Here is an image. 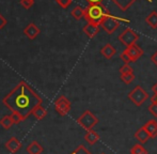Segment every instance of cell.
<instances>
[{
	"label": "cell",
	"instance_id": "d6a6232c",
	"mask_svg": "<svg viewBox=\"0 0 157 154\" xmlns=\"http://www.w3.org/2000/svg\"><path fill=\"white\" fill-rule=\"evenodd\" d=\"M151 101H152V103H157V94H154V95L152 96Z\"/></svg>",
	"mask_w": 157,
	"mask_h": 154
},
{
	"label": "cell",
	"instance_id": "1f68e13d",
	"mask_svg": "<svg viewBox=\"0 0 157 154\" xmlns=\"http://www.w3.org/2000/svg\"><path fill=\"white\" fill-rule=\"evenodd\" d=\"M152 91H153L154 94H157V83L152 86Z\"/></svg>",
	"mask_w": 157,
	"mask_h": 154
},
{
	"label": "cell",
	"instance_id": "7a4b0ae2",
	"mask_svg": "<svg viewBox=\"0 0 157 154\" xmlns=\"http://www.w3.org/2000/svg\"><path fill=\"white\" fill-rule=\"evenodd\" d=\"M106 10L101 4H89L85 9V18L88 23L97 24L101 26V21L106 15Z\"/></svg>",
	"mask_w": 157,
	"mask_h": 154
},
{
	"label": "cell",
	"instance_id": "7402d4cb",
	"mask_svg": "<svg viewBox=\"0 0 157 154\" xmlns=\"http://www.w3.org/2000/svg\"><path fill=\"white\" fill-rule=\"evenodd\" d=\"M130 154H149L147 150H145L143 148V146H141L140 144H135L132 149H130Z\"/></svg>",
	"mask_w": 157,
	"mask_h": 154
},
{
	"label": "cell",
	"instance_id": "836d02e7",
	"mask_svg": "<svg viewBox=\"0 0 157 154\" xmlns=\"http://www.w3.org/2000/svg\"><path fill=\"white\" fill-rule=\"evenodd\" d=\"M101 154H105V153H101Z\"/></svg>",
	"mask_w": 157,
	"mask_h": 154
},
{
	"label": "cell",
	"instance_id": "52a82bcc",
	"mask_svg": "<svg viewBox=\"0 0 157 154\" xmlns=\"http://www.w3.org/2000/svg\"><path fill=\"white\" fill-rule=\"evenodd\" d=\"M138 40H139V34L136 31H134L132 29H130V28H126L124 31L119 36V41L122 44H124L126 47L136 44Z\"/></svg>",
	"mask_w": 157,
	"mask_h": 154
},
{
	"label": "cell",
	"instance_id": "ac0fdd59",
	"mask_svg": "<svg viewBox=\"0 0 157 154\" xmlns=\"http://www.w3.org/2000/svg\"><path fill=\"white\" fill-rule=\"evenodd\" d=\"M114 3L118 6V8L122 11H126L127 9H129L137 0H112Z\"/></svg>",
	"mask_w": 157,
	"mask_h": 154
},
{
	"label": "cell",
	"instance_id": "4316f807",
	"mask_svg": "<svg viewBox=\"0 0 157 154\" xmlns=\"http://www.w3.org/2000/svg\"><path fill=\"white\" fill-rule=\"evenodd\" d=\"M72 2H73V0H58L57 3H58L62 9H66L70 6V4L72 3Z\"/></svg>",
	"mask_w": 157,
	"mask_h": 154
},
{
	"label": "cell",
	"instance_id": "ffe728a7",
	"mask_svg": "<svg viewBox=\"0 0 157 154\" xmlns=\"http://www.w3.org/2000/svg\"><path fill=\"white\" fill-rule=\"evenodd\" d=\"M32 115L34 116L35 119H37V120H43V119L47 116V110H46L43 105H40V106H37L36 108L33 110Z\"/></svg>",
	"mask_w": 157,
	"mask_h": 154
},
{
	"label": "cell",
	"instance_id": "f1b7e54d",
	"mask_svg": "<svg viewBox=\"0 0 157 154\" xmlns=\"http://www.w3.org/2000/svg\"><path fill=\"white\" fill-rule=\"evenodd\" d=\"M6 25V18H4V17L2 16L1 14H0V30H1L2 28H3Z\"/></svg>",
	"mask_w": 157,
	"mask_h": 154
},
{
	"label": "cell",
	"instance_id": "44dd1931",
	"mask_svg": "<svg viewBox=\"0 0 157 154\" xmlns=\"http://www.w3.org/2000/svg\"><path fill=\"white\" fill-rule=\"evenodd\" d=\"M71 14H72V16L74 17L76 21H79V19H81L82 17H85V9L81 8L80 6H77L72 10Z\"/></svg>",
	"mask_w": 157,
	"mask_h": 154
},
{
	"label": "cell",
	"instance_id": "7c38bea8",
	"mask_svg": "<svg viewBox=\"0 0 157 154\" xmlns=\"http://www.w3.org/2000/svg\"><path fill=\"white\" fill-rule=\"evenodd\" d=\"M150 138H151V136H150V134L147 132V129H144V126L140 127V129L135 133V139L138 140L140 144H145Z\"/></svg>",
	"mask_w": 157,
	"mask_h": 154
},
{
	"label": "cell",
	"instance_id": "4fadbf2b",
	"mask_svg": "<svg viewBox=\"0 0 157 154\" xmlns=\"http://www.w3.org/2000/svg\"><path fill=\"white\" fill-rule=\"evenodd\" d=\"M24 33H25L30 40H34L40 34V29L32 23V24H29V25L24 29Z\"/></svg>",
	"mask_w": 157,
	"mask_h": 154
},
{
	"label": "cell",
	"instance_id": "83f0119b",
	"mask_svg": "<svg viewBox=\"0 0 157 154\" xmlns=\"http://www.w3.org/2000/svg\"><path fill=\"white\" fill-rule=\"evenodd\" d=\"M34 3V0H21V4L24 6L25 9H30Z\"/></svg>",
	"mask_w": 157,
	"mask_h": 154
},
{
	"label": "cell",
	"instance_id": "6da1fadb",
	"mask_svg": "<svg viewBox=\"0 0 157 154\" xmlns=\"http://www.w3.org/2000/svg\"><path fill=\"white\" fill-rule=\"evenodd\" d=\"M2 103L10 109L11 114L24 121L32 115L37 106L42 105L43 101L26 81L21 80L4 96Z\"/></svg>",
	"mask_w": 157,
	"mask_h": 154
},
{
	"label": "cell",
	"instance_id": "8992f818",
	"mask_svg": "<svg viewBox=\"0 0 157 154\" xmlns=\"http://www.w3.org/2000/svg\"><path fill=\"white\" fill-rule=\"evenodd\" d=\"M101 26L106 33L112 34L119 27H120V21L113 17L112 15H110L109 13H106V15L104 16L103 21H101Z\"/></svg>",
	"mask_w": 157,
	"mask_h": 154
},
{
	"label": "cell",
	"instance_id": "5b68a950",
	"mask_svg": "<svg viewBox=\"0 0 157 154\" xmlns=\"http://www.w3.org/2000/svg\"><path fill=\"white\" fill-rule=\"evenodd\" d=\"M77 123L82 129H85L86 131H90L98 123V118L96 116H94L90 110H86L83 111L82 115L77 119Z\"/></svg>",
	"mask_w": 157,
	"mask_h": 154
},
{
	"label": "cell",
	"instance_id": "e575fe53",
	"mask_svg": "<svg viewBox=\"0 0 157 154\" xmlns=\"http://www.w3.org/2000/svg\"><path fill=\"white\" fill-rule=\"evenodd\" d=\"M56 1H58V0H56Z\"/></svg>",
	"mask_w": 157,
	"mask_h": 154
},
{
	"label": "cell",
	"instance_id": "cb8c5ba5",
	"mask_svg": "<svg viewBox=\"0 0 157 154\" xmlns=\"http://www.w3.org/2000/svg\"><path fill=\"white\" fill-rule=\"evenodd\" d=\"M128 73H134V70H132V67L128 63H124L120 67V75H122V74H128Z\"/></svg>",
	"mask_w": 157,
	"mask_h": 154
},
{
	"label": "cell",
	"instance_id": "f546056e",
	"mask_svg": "<svg viewBox=\"0 0 157 154\" xmlns=\"http://www.w3.org/2000/svg\"><path fill=\"white\" fill-rule=\"evenodd\" d=\"M87 2H89V4H101L104 0H86Z\"/></svg>",
	"mask_w": 157,
	"mask_h": 154
},
{
	"label": "cell",
	"instance_id": "484cf974",
	"mask_svg": "<svg viewBox=\"0 0 157 154\" xmlns=\"http://www.w3.org/2000/svg\"><path fill=\"white\" fill-rule=\"evenodd\" d=\"M149 111L152 116L157 118V103H152L149 106Z\"/></svg>",
	"mask_w": 157,
	"mask_h": 154
},
{
	"label": "cell",
	"instance_id": "8fae6325",
	"mask_svg": "<svg viewBox=\"0 0 157 154\" xmlns=\"http://www.w3.org/2000/svg\"><path fill=\"white\" fill-rule=\"evenodd\" d=\"M82 30L88 38L92 39V38H94V37H96V34L99 32V25H97V24L88 23L87 25L83 27Z\"/></svg>",
	"mask_w": 157,
	"mask_h": 154
},
{
	"label": "cell",
	"instance_id": "d4e9b609",
	"mask_svg": "<svg viewBox=\"0 0 157 154\" xmlns=\"http://www.w3.org/2000/svg\"><path fill=\"white\" fill-rule=\"evenodd\" d=\"M72 154H92V153L90 152V151L88 150V149L86 148L85 146L80 144V146H79L78 148H77L76 150H75Z\"/></svg>",
	"mask_w": 157,
	"mask_h": 154
},
{
	"label": "cell",
	"instance_id": "2e32d148",
	"mask_svg": "<svg viewBox=\"0 0 157 154\" xmlns=\"http://www.w3.org/2000/svg\"><path fill=\"white\" fill-rule=\"evenodd\" d=\"M117 49L111 45V44H106L103 48L101 49V54L105 57L106 59H111L116 55Z\"/></svg>",
	"mask_w": 157,
	"mask_h": 154
},
{
	"label": "cell",
	"instance_id": "3957f363",
	"mask_svg": "<svg viewBox=\"0 0 157 154\" xmlns=\"http://www.w3.org/2000/svg\"><path fill=\"white\" fill-rule=\"evenodd\" d=\"M142 55H143L142 48H141L140 46L137 45V44H134V45L126 47V49L124 52H121L120 58L122 59L125 63L136 62Z\"/></svg>",
	"mask_w": 157,
	"mask_h": 154
},
{
	"label": "cell",
	"instance_id": "ba28073f",
	"mask_svg": "<svg viewBox=\"0 0 157 154\" xmlns=\"http://www.w3.org/2000/svg\"><path fill=\"white\" fill-rule=\"evenodd\" d=\"M71 108H72V104H71L70 100L66 98V96L60 95L55 101V109L61 117L67 115L71 111Z\"/></svg>",
	"mask_w": 157,
	"mask_h": 154
},
{
	"label": "cell",
	"instance_id": "277c9868",
	"mask_svg": "<svg viewBox=\"0 0 157 154\" xmlns=\"http://www.w3.org/2000/svg\"><path fill=\"white\" fill-rule=\"evenodd\" d=\"M128 100L130 101L132 103H134L136 106H141L143 105V103L149 98V94L147 92L143 89L141 86H137L135 87L132 91L128 93Z\"/></svg>",
	"mask_w": 157,
	"mask_h": 154
},
{
	"label": "cell",
	"instance_id": "9c48e42d",
	"mask_svg": "<svg viewBox=\"0 0 157 154\" xmlns=\"http://www.w3.org/2000/svg\"><path fill=\"white\" fill-rule=\"evenodd\" d=\"M21 119L17 116L13 115V114H11V115H9V116H4L0 119V125H1L4 129H11L12 125L18 124V123H21Z\"/></svg>",
	"mask_w": 157,
	"mask_h": 154
},
{
	"label": "cell",
	"instance_id": "30bf717a",
	"mask_svg": "<svg viewBox=\"0 0 157 154\" xmlns=\"http://www.w3.org/2000/svg\"><path fill=\"white\" fill-rule=\"evenodd\" d=\"M6 150H9L11 153H16L19 151V149L21 148V144L16 137H11L8 141L4 144Z\"/></svg>",
	"mask_w": 157,
	"mask_h": 154
},
{
	"label": "cell",
	"instance_id": "e0dca14e",
	"mask_svg": "<svg viewBox=\"0 0 157 154\" xmlns=\"http://www.w3.org/2000/svg\"><path fill=\"white\" fill-rule=\"evenodd\" d=\"M44 148L39 144L37 141H32L27 147V152L28 154H41L43 152Z\"/></svg>",
	"mask_w": 157,
	"mask_h": 154
},
{
	"label": "cell",
	"instance_id": "9a60e30c",
	"mask_svg": "<svg viewBox=\"0 0 157 154\" xmlns=\"http://www.w3.org/2000/svg\"><path fill=\"white\" fill-rule=\"evenodd\" d=\"M85 140L89 144L93 146V144H95L99 140V135L95 131H93V129H90V131L86 132V134H85Z\"/></svg>",
	"mask_w": 157,
	"mask_h": 154
},
{
	"label": "cell",
	"instance_id": "d6986e66",
	"mask_svg": "<svg viewBox=\"0 0 157 154\" xmlns=\"http://www.w3.org/2000/svg\"><path fill=\"white\" fill-rule=\"evenodd\" d=\"M145 23H147L152 29H156L157 28V12L156 11L151 12L145 17Z\"/></svg>",
	"mask_w": 157,
	"mask_h": 154
},
{
	"label": "cell",
	"instance_id": "5bb4252c",
	"mask_svg": "<svg viewBox=\"0 0 157 154\" xmlns=\"http://www.w3.org/2000/svg\"><path fill=\"white\" fill-rule=\"evenodd\" d=\"M144 129H147V132L150 134L151 138H156L157 137V121L155 120H150L145 123Z\"/></svg>",
	"mask_w": 157,
	"mask_h": 154
},
{
	"label": "cell",
	"instance_id": "4dcf8cb0",
	"mask_svg": "<svg viewBox=\"0 0 157 154\" xmlns=\"http://www.w3.org/2000/svg\"><path fill=\"white\" fill-rule=\"evenodd\" d=\"M151 60H152V62H153L154 64H155L156 67H157V52H154V54L152 55Z\"/></svg>",
	"mask_w": 157,
	"mask_h": 154
},
{
	"label": "cell",
	"instance_id": "603a6c76",
	"mask_svg": "<svg viewBox=\"0 0 157 154\" xmlns=\"http://www.w3.org/2000/svg\"><path fill=\"white\" fill-rule=\"evenodd\" d=\"M120 78L123 83H125L126 85H129L130 83L135 80V74L134 73H128V74H122L120 75Z\"/></svg>",
	"mask_w": 157,
	"mask_h": 154
}]
</instances>
